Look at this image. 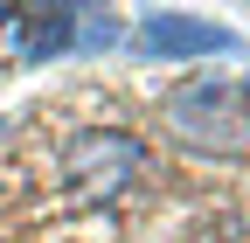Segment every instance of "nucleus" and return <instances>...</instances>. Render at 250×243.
I'll list each match as a JSON object with an SVG mask.
<instances>
[{
    "instance_id": "nucleus-1",
    "label": "nucleus",
    "mask_w": 250,
    "mask_h": 243,
    "mask_svg": "<svg viewBox=\"0 0 250 243\" xmlns=\"http://www.w3.org/2000/svg\"><path fill=\"white\" fill-rule=\"evenodd\" d=\"M167 132L188 153H215L229 160L250 146V90L223 83V77H202V83H181L167 98Z\"/></svg>"
},
{
    "instance_id": "nucleus-2",
    "label": "nucleus",
    "mask_w": 250,
    "mask_h": 243,
    "mask_svg": "<svg viewBox=\"0 0 250 243\" xmlns=\"http://www.w3.org/2000/svg\"><path fill=\"white\" fill-rule=\"evenodd\" d=\"M14 21V56L21 63H49V56H98L118 42L111 7H21Z\"/></svg>"
},
{
    "instance_id": "nucleus-3",
    "label": "nucleus",
    "mask_w": 250,
    "mask_h": 243,
    "mask_svg": "<svg viewBox=\"0 0 250 243\" xmlns=\"http://www.w3.org/2000/svg\"><path fill=\"white\" fill-rule=\"evenodd\" d=\"M62 167H70V188H83V195H118L125 181L139 174V139H132V132H77L70 153H62Z\"/></svg>"
},
{
    "instance_id": "nucleus-4",
    "label": "nucleus",
    "mask_w": 250,
    "mask_h": 243,
    "mask_svg": "<svg viewBox=\"0 0 250 243\" xmlns=\"http://www.w3.org/2000/svg\"><path fill=\"white\" fill-rule=\"evenodd\" d=\"M139 49L146 56H243V35H229V28H215L202 14L153 7V14H139Z\"/></svg>"
},
{
    "instance_id": "nucleus-5",
    "label": "nucleus",
    "mask_w": 250,
    "mask_h": 243,
    "mask_svg": "<svg viewBox=\"0 0 250 243\" xmlns=\"http://www.w3.org/2000/svg\"><path fill=\"white\" fill-rule=\"evenodd\" d=\"M0 28H7V7H0Z\"/></svg>"
},
{
    "instance_id": "nucleus-6",
    "label": "nucleus",
    "mask_w": 250,
    "mask_h": 243,
    "mask_svg": "<svg viewBox=\"0 0 250 243\" xmlns=\"http://www.w3.org/2000/svg\"><path fill=\"white\" fill-rule=\"evenodd\" d=\"M0 132H7V125H0Z\"/></svg>"
}]
</instances>
